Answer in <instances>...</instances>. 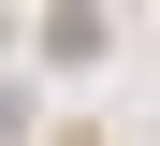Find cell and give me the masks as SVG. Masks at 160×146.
<instances>
[{
  "instance_id": "obj_1",
  "label": "cell",
  "mask_w": 160,
  "mask_h": 146,
  "mask_svg": "<svg viewBox=\"0 0 160 146\" xmlns=\"http://www.w3.org/2000/svg\"><path fill=\"white\" fill-rule=\"evenodd\" d=\"M102 58V0H44V73H88Z\"/></svg>"
}]
</instances>
